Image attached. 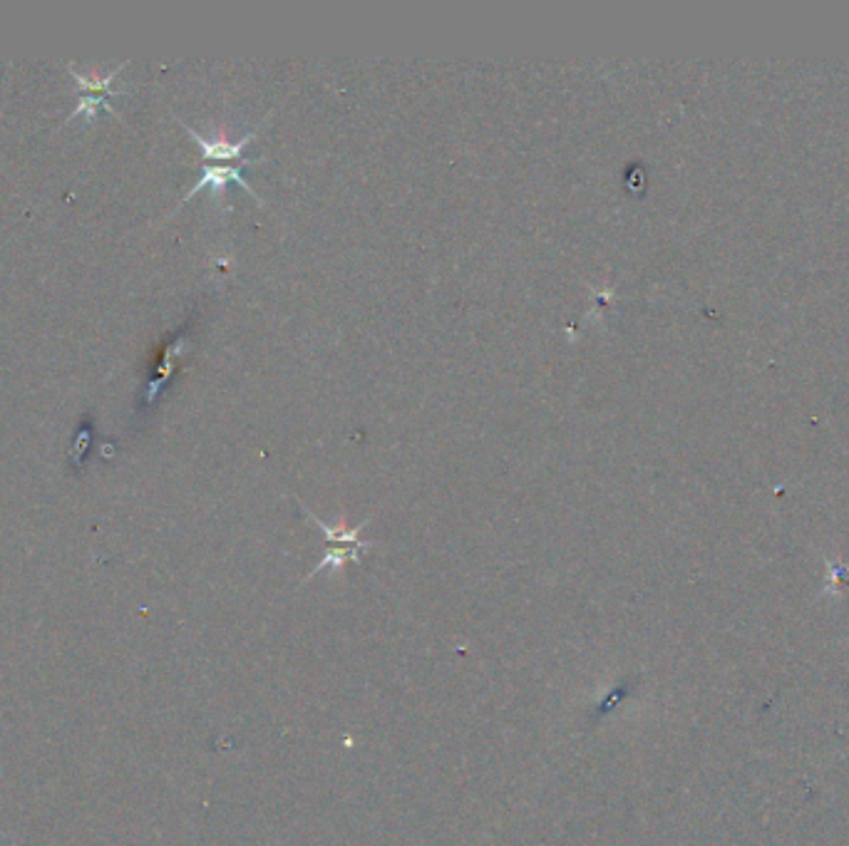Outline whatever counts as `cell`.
<instances>
[{
    "label": "cell",
    "instance_id": "obj_1",
    "mask_svg": "<svg viewBox=\"0 0 849 846\" xmlns=\"http://www.w3.org/2000/svg\"><path fill=\"white\" fill-rule=\"evenodd\" d=\"M249 164H259V159H241V162L234 164V167H231V164H204V167H202V179H199V182L194 184V187L189 189L187 194H184L182 204L192 201V196L197 194V192H202V189H212L216 199H219L221 189H224L226 184L234 182V184H239L241 189H246V192L254 196V199L259 201V206H264V201L259 199V194L254 192V187H251V184L244 179V174H241V169L249 167Z\"/></svg>",
    "mask_w": 849,
    "mask_h": 846
},
{
    "label": "cell",
    "instance_id": "obj_3",
    "mask_svg": "<svg viewBox=\"0 0 849 846\" xmlns=\"http://www.w3.org/2000/svg\"><path fill=\"white\" fill-rule=\"evenodd\" d=\"M177 122L184 127V130L192 134V139L199 144V149H202L204 159H209V162H221V159H239L246 144H251V139L256 137V130H259V127H256V130H251L249 134H246V137L236 139V142H229V139H224V137H219V139L204 137V134H199L197 130H194V127H189L184 120H177Z\"/></svg>",
    "mask_w": 849,
    "mask_h": 846
},
{
    "label": "cell",
    "instance_id": "obj_5",
    "mask_svg": "<svg viewBox=\"0 0 849 846\" xmlns=\"http://www.w3.org/2000/svg\"><path fill=\"white\" fill-rule=\"evenodd\" d=\"M182 348H184V338H177V340H174V343L169 345V348H167V353H164L162 365H159L157 378H154V380H152V385H149L147 402H152L154 397H157V392H159V388H162V385H164V380H167L169 375H172V368H174V355L182 353Z\"/></svg>",
    "mask_w": 849,
    "mask_h": 846
},
{
    "label": "cell",
    "instance_id": "obj_4",
    "mask_svg": "<svg viewBox=\"0 0 849 846\" xmlns=\"http://www.w3.org/2000/svg\"><path fill=\"white\" fill-rule=\"evenodd\" d=\"M122 67H127V63H122L120 67H117V70H112L110 75H107V77H85V75H82V72H77L75 67H68V70H70L72 80H75V85L80 87V90H85L87 95L115 97V95H122V92H120V90H115V87H112V80H115V77L120 75Z\"/></svg>",
    "mask_w": 849,
    "mask_h": 846
},
{
    "label": "cell",
    "instance_id": "obj_2",
    "mask_svg": "<svg viewBox=\"0 0 849 846\" xmlns=\"http://www.w3.org/2000/svg\"><path fill=\"white\" fill-rule=\"evenodd\" d=\"M303 512H306V517H311L313 524H316L318 529L323 531V539H326L328 546H333V549H353V551H358V554L365 556L375 546V541H363V539H360V534H363L365 526H368L370 521H373V517H365V521H360L358 526H351V529H348V526H331V524H326V521L318 519L316 514L308 512L306 507H303Z\"/></svg>",
    "mask_w": 849,
    "mask_h": 846
}]
</instances>
